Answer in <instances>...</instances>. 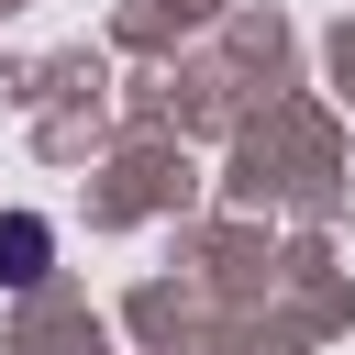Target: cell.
Returning a JSON list of instances; mask_svg holds the SVG:
<instances>
[{"label":"cell","mask_w":355,"mask_h":355,"mask_svg":"<svg viewBox=\"0 0 355 355\" xmlns=\"http://www.w3.org/2000/svg\"><path fill=\"white\" fill-rule=\"evenodd\" d=\"M33 255H44V222H0V277H33Z\"/></svg>","instance_id":"6da1fadb"}]
</instances>
